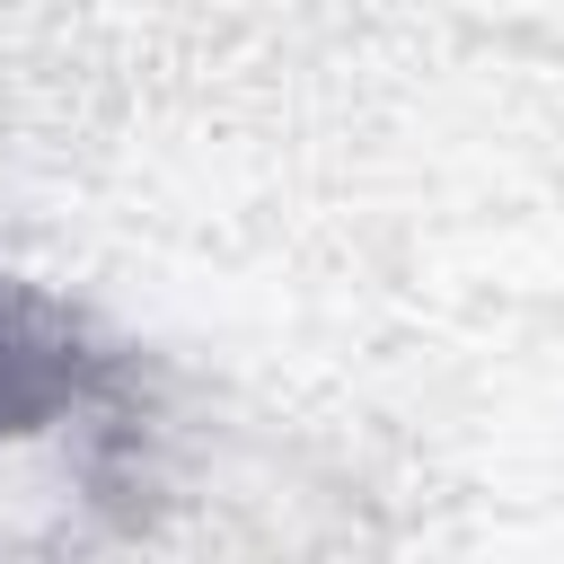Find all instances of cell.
I'll list each match as a JSON object with an SVG mask.
<instances>
[{
    "instance_id": "1",
    "label": "cell",
    "mask_w": 564,
    "mask_h": 564,
    "mask_svg": "<svg viewBox=\"0 0 564 564\" xmlns=\"http://www.w3.org/2000/svg\"><path fill=\"white\" fill-rule=\"evenodd\" d=\"M123 405H132L123 352L44 282L0 273V458L79 441V432H115Z\"/></svg>"
}]
</instances>
